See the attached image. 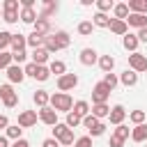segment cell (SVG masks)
<instances>
[{
  "label": "cell",
  "mask_w": 147,
  "mask_h": 147,
  "mask_svg": "<svg viewBox=\"0 0 147 147\" xmlns=\"http://www.w3.org/2000/svg\"><path fill=\"white\" fill-rule=\"evenodd\" d=\"M32 99H34V103H37V106H39V108H46V106H48V103H51V94H48V92H46V90H37V92H34V96H32Z\"/></svg>",
  "instance_id": "ac0fdd59"
},
{
  "label": "cell",
  "mask_w": 147,
  "mask_h": 147,
  "mask_svg": "<svg viewBox=\"0 0 147 147\" xmlns=\"http://www.w3.org/2000/svg\"><path fill=\"white\" fill-rule=\"evenodd\" d=\"M129 67L136 71V74H140V71H147V57L142 55V53H131L129 55Z\"/></svg>",
  "instance_id": "5b68a950"
},
{
  "label": "cell",
  "mask_w": 147,
  "mask_h": 147,
  "mask_svg": "<svg viewBox=\"0 0 147 147\" xmlns=\"http://www.w3.org/2000/svg\"><path fill=\"white\" fill-rule=\"evenodd\" d=\"M99 122H101V119H96V117H94V115H92V113H90V115H87V117H83V126H85V129H87V131H92V129H94V126H96V124H99Z\"/></svg>",
  "instance_id": "ab89813d"
},
{
  "label": "cell",
  "mask_w": 147,
  "mask_h": 147,
  "mask_svg": "<svg viewBox=\"0 0 147 147\" xmlns=\"http://www.w3.org/2000/svg\"><path fill=\"white\" fill-rule=\"evenodd\" d=\"M126 25H133V28H138V30L147 28V14H129Z\"/></svg>",
  "instance_id": "7c38bea8"
},
{
  "label": "cell",
  "mask_w": 147,
  "mask_h": 147,
  "mask_svg": "<svg viewBox=\"0 0 147 147\" xmlns=\"http://www.w3.org/2000/svg\"><path fill=\"white\" fill-rule=\"evenodd\" d=\"M90 113H92L96 119H103V117H108V115H110V108H108V103H96V106H92V108H90Z\"/></svg>",
  "instance_id": "d6986e66"
},
{
  "label": "cell",
  "mask_w": 147,
  "mask_h": 147,
  "mask_svg": "<svg viewBox=\"0 0 147 147\" xmlns=\"http://www.w3.org/2000/svg\"><path fill=\"white\" fill-rule=\"evenodd\" d=\"M7 46H11V32H5V30H0V53H2Z\"/></svg>",
  "instance_id": "74e56055"
},
{
  "label": "cell",
  "mask_w": 147,
  "mask_h": 147,
  "mask_svg": "<svg viewBox=\"0 0 147 147\" xmlns=\"http://www.w3.org/2000/svg\"><path fill=\"white\" fill-rule=\"evenodd\" d=\"M37 124V110H23L18 113V126L21 129H30Z\"/></svg>",
  "instance_id": "52a82bcc"
},
{
  "label": "cell",
  "mask_w": 147,
  "mask_h": 147,
  "mask_svg": "<svg viewBox=\"0 0 147 147\" xmlns=\"http://www.w3.org/2000/svg\"><path fill=\"white\" fill-rule=\"evenodd\" d=\"M131 14H147V0H129Z\"/></svg>",
  "instance_id": "ffe728a7"
},
{
  "label": "cell",
  "mask_w": 147,
  "mask_h": 147,
  "mask_svg": "<svg viewBox=\"0 0 147 147\" xmlns=\"http://www.w3.org/2000/svg\"><path fill=\"white\" fill-rule=\"evenodd\" d=\"M126 28H129L126 21H117V18L110 21V32H113V34H122V37H124V34H126Z\"/></svg>",
  "instance_id": "603a6c76"
},
{
  "label": "cell",
  "mask_w": 147,
  "mask_h": 147,
  "mask_svg": "<svg viewBox=\"0 0 147 147\" xmlns=\"http://www.w3.org/2000/svg\"><path fill=\"white\" fill-rule=\"evenodd\" d=\"M11 57H14V62H16V64H21V62H25V57H28V55H25V51H21V53H11Z\"/></svg>",
  "instance_id": "681fc988"
},
{
  "label": "cell",
  "mask_w": 147,
  "mask_h": 147,
  "mask_svg": "<svg viewBox=\"0 0 147 147\" xmlns=\"http://www.w3.org/2000/svg\"><path fill=\"white\" fill-rule=\"evenodd\" d=\"M138 41H145V44H147V28L138 30Z\"/></svg>",
  "instance_id": "f5cc1de1"
},
{
  "label": "cell",
  "mask_w": 147,
  "mask_h": 147,
  "mask_svg": "<svg viewBox=\"0 0 147 147\" xmlns=\"http://www.w3.org/2000/svg\"><path fill=\"white\" fill-rule=\"evenodd\" d=\"M103 83H106V85H108V87L113 90V87H115V85L119 83V78H117L115 74H106V76H103Z\"/></svg>",
  "instance_id": "bcb514c9"
},
{
  "label": "cell",
  "mask_w": 147,
  "mask_h": 147,
  "mask_svg": "<svg viewBox=\"0 0 147 147\" xmlns=\"http://www.w3.org/2000/svg\"><path fill=\"white\" fill-rule=\"evenodd\" d=\"M0 99H2V103L7 106V108H14L16 103H18V94L14 92V87L7 83V85H0Z\"/></svg>",
  "instance_id": "277c9868"
},
{
  "label": "cell",
  "mask_w": 147,
  "mask_h": 147,
  "mask_svg": "<svg viewBox=\"0 0 147 147\" xmlns=\"http://www.w3.org/2000/svg\"><path fill=\"white\" fill-rule=\"evenodd\" d=\"M37 69H39V64H34V62H28L25 64V76H30V78H37Z\"/></svg>",
  "instance_id": "f6af8a7d"
},
{
  "label": "cell",
  "mask_w": 147,
  "mask_h": 147,
  "mask_svg": "<svg viewBox=\"0 0 147 147\" xmlns=\"http://www.w3.org/2000/svg\"><path fill=\"white\" fill-rule=\"evenodd\" d=\"M64 124H67V126L74 131L76 126H80V124H83V117H78V115L71 110V113H67V122H64Z\"/></svg>",
  "instance_id": "d6a6232c"
},
{
  "label": "cell",
  "mask_w": 147,
  "mask_h": 147,
  "mask_svg": "<svg viewBox=\"0 0 147 147\" xmlns=\"http://www.w3.org/2000/svg\"><path fill=\"white\" fill-rule=\"evenodd\" d=\"M122 44H124V48H126V51L136 53V48H138V44H140V41H138V34H129V32H126V34H124V41H122Z\"/></svg>",
  "instance_id": "cb8c5ba5"
},
{
  "label": "cell",
  "mask_w": 147,
  "mask_h": 147,
  "mask_svg": "<svg viewBox=\"0 0 147 147\" xmlns=\"http://www.w3.org/2000/svg\"><path fill=\"white\" fill-rule=\"evenodd\" d=\"M131 140L133 142H145L147 140V124H138L131 129Z\"/></svg>",
  "instance_id": "4fadbf2b"
},
{
  "label": "cell",
  "mask_w": 147,
  "mask_h": 147,
  "mask_svg": "<svg viewBox=\"0 0 147 147\" xmlns=\"http://www.w3.org/2000/svg\"><path fill=\"white\" fill-rule=\"evenodd\" d=\"M113 11H115V18H117V21H126V18H129V14H131V11H129V5H124V2L115 5V9H113Z\"/></svg>",
  "instance_id": "4316f807"
},
{
  "label": "cell",
  "mask_w": 147,
  "mask_h": 147,
  "mask_svg": "<svg viewBox=\"0 0 147 147\" xmlns=\"http://www.w3.org/2000/svg\"><path fill=\"white\" fill-rule=\"evenodd\" d=\"M9 126V119H7V115H0V129H7Z\"/></svg>",
  "instance_id": "11a10c76"
},
{
  "label": "cell",
  "mask_w": 147,
  "mask_h": 147,
  "mask_svg": "<svg viewBox=\"0 0 147 147\" xmlns=\"http://www.w3.org/2000/svg\"><path fill=\"white\" fill-rule=\"evenodd\" d=\"M7 78H9V83H23L25 71L21 69V64H11V67L7 69Z\"/></svg>",
  "instance_id": "30bf717a"
},
{
  "label": "cell",
  "mask_w": 147,
  "mask_h": 147,
  "mask_svg": "<svg viewBox=\"0 0 147 147\" xmlns=\"http://www.w3.org/2000/svg\"><path fill=\"white\" fill-rule=\"evenodd\" d=\"M2 11H18V0H5Z\"/></svg>",
  "instance_id": "7bdbcfd3"
},
{
  "label": "cell",
  "mask_w": 147,
  "mask_h": 147,
  "mask_svg": "<svg viewBox=\"0 0 147 147\" xmlns=\"http://www.w3.org/2000/svg\"><path fill=\"white\" fill-rule=\"evenodd\" d=\"M48 78H51V69H48L46 64H44V67H39V69H37V80H41V83H44V80H48Z\"/></svg>",
  "instance_id": "b9f144b4"
},
{
  "label": "cell",
  "mask_w": 147,
  "mask_h": 147,
  "mask_svg": "<svg viewBox=\"0 0 147 147\" xmlns=\"http://www.w3.org/2000/svg\"><path fill=\"white\" fill-rule=\"evenodd\" d=\"M5 136H7L9 140H21V136H23V129H21L18 124H9V126L5 129Z\"/></svg>",
  "instance_id": "484cf974"
},
{
  "label": "cell",
  "mask_w": 147,
  "mask_h": 147,
  "mask_svg": "<svg viewBox=\"0 0 147 147\" xmlns=\"http://www.w3.org/2000/svg\"><path fill=\"white\" fill-rule=\"evenodd\" d=\"M25 46H28V37H23V34H11V48H14V53L25 51Z\"/></svg>",
  "instance_id": "2e32d148"
},
{
  "label": "cell",
  "mask_w": 147,
  "mask_h": 147,
  "mask_svg": "<svg viewBox=\"0 0 147 147\" xmlns=\"http://www.w3.org/2000/svg\"><path fill=\"white\" fill-rule=\"evenodd\" d=\"M51 108L57 110V113H71L74 99L67 92H55V94H51Z\"/></svg>",
  "instance_id": "6da1fadb"
},
{
  "label": "cell",
  "mask_w": 147,
  "mask_h": 147,
  "mask_svg": "<svg viewBox=\"0 0 147 147\" xmlns=\"http://www.w3.org/2000/svg\"><path fill=\"white\" fill-rule=\"evenodd\" d=\"M90 133H92V136H103V133H106V124H103V122H99Z\"/></svg>",
  "instance_id": "c3c4849f"
},
{
  "label": "cell",
  "mask_w": 147,
  "mask_h": 147,
  "mask_svg": "<svg viewBox=\"0 0 147 147\" xmlns=\"http://www.w3.org/2000/svg\"><path fill=\"white\" fill-rule=\"evenodd\" d=\"M48 69H51V74H55V76H57V78H60V76H64V74H67V64H64V62H62V60H53V62H51V64H48Z\"/></svg>",
  "instance_id": "d4e9b609"
},
{
  "label": "cell",
  "mask_w": 147,
  "mask_h": 147,
  "mask_svg": "<svg viewBox=\"0 0 147 147\" xmlns=\"http://www.w3.org/2000/svg\"><path fill=\"white\" fill-rule=\"evenodd\" d=\"M119 83H122V85H126V87H133V85L138 83V74H136L133 69H126V71H122Z\"/></svg>",
  "instance_id": "5bb4252c"
},
{
  "label": "cell",
  "mask_w": 147,
  "mask_h": 147,
  "mask_svg": "<svg viewBox=\"0 0 147 147\" xmlns=\"http://www.w3.org/2000/svg\"><path fill=\"white\" fill-rule=\"evenodd\" d=\"M74 113H76L78 117H87V115H90V103H87V101H76V103H74Z\"/></svg>",
  "instance_id": "4dcf8cb0"
},
{
  "label": "cell",
  "mask_w": 147,
  "mask_h": 147,
  "mask_svg": "<svg viewBox=\"0 0 147 147\" xmlns=\"http://www.w3.org/2000/svg\"><path fill=\"white\" fill-rule=\"evenodd\" d=\"M94 62H99V57H96V51H94V48H83V51H80V64H85V67H92Z\"/></svg>",
  "instance_id": "8fae6325"
},
{
  "label": "cell",
  "mask_w": 147,
  "mask_h": 147,
  "mask_svg": "<svg viewBox=\"0 0 147 147\" xmlns=\"http://www.w3.org/2000/svg\"><path fill=\"white\" fill-rule=\"evenodd\" d=\"M48 55H51V53H48L46 48H34V51H32V62L39 64V67H44V64L48 62Z\"/></svg>",
  "instance_id": "9a60e30c"
},
{
  "label": "cell",
  "mask_w": 147,
  "mask_h": 147,
  "mask_svg": "<svg viewBox=\"0 0 147 147\" xmlns=\"http://www.w3.org/2000/svg\"><path fill=\"white\" fill-rule=\"evenodd\" d=\"M129 119L138 126V124H145V119H147V115H145V110H131L129 113Z\"/></svg>",
  "instance_id": "836d02e7"
},
{
  "label": "cell",
  "mask_w": 147,
  "mask_h": 147,
  "mask_svg": "<svg viewBox=\"0 0 147 147\" xmlns=\"http://www.w3.org/2000/svg\"><path fill=\"white\" fill-rule=\"evenodd\" d=\"M53 37H55V41H57V46H60V48H69V44H71V37H69V34H67L64 30L55 32Z\"/></svg>",
  "instance_id": "f546056e"
},
{
  "label": "cell",
  "mask_w": 147,
  "mask_h": 147,
  "mask_svg": "<svg viewBox=\"0 0 147 147\" xmlns=\"http://www.w3.org/2000/svg\"><path fill=\"white\" fill-rule=\"evenodd\" d=\"M48 30H51V23H48V18H37L34 21V32H39V34H48Z\"/></svg>",
  "instance_id": "f1b7e54d"
},
{
  "label": "cell",
  "mask_w": 147,
  "mask_h": 147,
  "mask_svg": "<svg viewBox=\"0 0 147 147\" xmlns=\"http://www.w3.org/2000/svg\"><path fill=\"white\" fill-rule=\"evenodd\" d=\"M28 46H32V48H44V34H39V32L32 30V34H28Z\"/></svg>",
  "instance_id": "83f0119b"
},
{
  "label": "cell",
  "mask_w": 147,
  "mask_h": 147,
  "mask_svg": "<svg viewBox=\"0 0 147 147\" xmlns=\"http://www.w3.org/2000/svg\"><path fill=\"white\" fill-rule=\"evenodd\" d=\"M39 119H41L44 124H48V126H55V124H57V110H53L51 106L39 108Z\"/></svg>",
  "instance_id": "ba28073f"
},
{
  "label": "cell",
  "mask_w": 147,
  "mask_h": 147,
  "mask_svg": "<svg viewBox=\"0 0 147 147\" xmlns=\"http://www.w3.org/2000/svg\"><path fill=\"white\" fill-rule=\"evenodd\" d=\"M78 85V76L76 74H64L57 78V90L60 92H67V90H74Z\"/></svg>",
  "instance_id": "8992f818"
},
{
  "label": "cell",
  "mask_w": 147,
  "mask_h": 147,
  "mask_svg": "<svg viewBox=\"0 0 147 147\" xmlns=\"http://www.w3.org/2000/svg\"><path fill=\"white\" fill-rule=\"evenodd\" d=\"M124 117H126V110H124V106H113L110 108V115H108V119H110V124H115V126H119L122 122H124Z\"/></svg>",
  "instance_id": "9c48e42d"
},
{
  "label": "cell",
  "mask_w": 147,
  "mask_h": 147,
  "mask_svg": "<svg viewBox=\"0 0 147 147\" xmlns=\"http://www.w3.org/2000/svg\"><path fill=\"white\" fill-rule=\"evenodd\" d=\"M18 18H21L18 11H2V21H7V23H16Z\"/></svg>",
  "instance_id": "ee69618b"
},
{
  "label": "cell",
  "mask_w": 147,
  "mask_h": 147,
  "mask_svg": "<svg viewBox=\"0 0 147 147\" xmlns=\"http://www.w3.org/2000/svg\"><path fill=\"white\" fill-rule=\"evenodd\" d=\"M0 147H9V138L7 136H0Z\"/></svg>",
  "instance_id": "9f6ffc18"
},
{
  "label": "cell",
  "mask_w": 147,
  "mask_h": 147,
  "mask_svg": "<svg viewBox=\"0 0 147 147\" xmlns=\"http://www.w3.org/2000/svg\"><path fill=\"white\" fill-rule=\"evenodd\" d=\"M41 147H60V142H57L55 138H46V140L41 142Z\"/></svg>",
  "instance_id": "f907efd6"
},
{
  "label": "cell",
  "mask_w": 147,
  "mask_h": 147,
  "mask_svg": "<svg viewBox=\"0 0 147 147\" xmlns=\"http://www.w3.org/2000/svg\"><path fill=\"white\" fill-rule=\"evenodd\" d=\"M57 11V2H53V0H46L44 2V7H41V11H39V18H48L51 14H55Z\"/></svg>",
  "instance_id": "7402d4cb"
},
{
  "label": "cell",
  "mask_w": 147,
  "mask_h": 147,
  "mask_svg": "<svg viewBox=\"0 0 147 147\" xmlns=\"http://www.w3.org/2000/svg\"><path fill=\"white\" fill-rule=\"evenodd\" d=\"M110 147H124V140H119V138L110 136Z\"/></svg>",
  "instance_id": "816d5d0a"
},
{
  "label": "cell",
  "mask_w": 147,
  "mask_h": 147,
  "mask_svg": "<svg viewBox=\"0 0 147 147\" xmlns=\"http://www.w3.org/2000/svg\"><path fill=\"white\" fill-rule=\"evenodd\" d=\"M110 16H106V14H101V11H96L94 16H92V23H94V28H110Z\"/></svg>",
  "instance_id": "44dd1931"
},
{
  "label": "cell",
  "mask_w": 147,
  "mask_h": 147,
  "mask_svg": "<svg viewBox=\"0 0 147 147\" xmlns=\"http://www.w3.org/2000/svg\"><path fill=\"white\" fill-rule=\"evenodd\" d=\"M96 9H99L101 14H106V11L115 9V2H113V0H99V2H96Z\"/></svg>",
  "instance_id": "f35d334b"
},
{
  "label": "cell",
  "mask_w": 147,
  "mask_h": 147,
  "mask_svg": "<svg viewBox=\"0 0 147 147\" xmlns=\"http://www.w3.org/2000/svg\"><path fill=\"white\" fill-rule=\"evenodd\" d=\"M44 48H46L48 53L60 51V46H57V41H55V37H53V34H51V37H44Z\"/></svg>",
  "instance_id": "d590c367"
},
{
  "label": "cell",
  "mask_w": 147,
  "mask_h": 147,
  "mask_svg": "<svg viewBox=\"0 0 147 147\" xmlns=\"http://www.w3.org/2000/svg\"><path fill=\"white\" fill-rule=\"evenodd\" d=\"M0 16H2V9H0Z\"/></svg>",
  "instance_id": "6f0895ef"
},
{
  "label": "cell",
  "mask_w": 147,
  "mask_h": 147,
  "mask_svg": "<svg viewBox=\"0 0 147 147\" xmlns=\"http://www.w3.org/2000/svg\"><path fill=\"white\" fill-rule=\"evenodd\" d=\"M110 87L101 80V83H96L94 87H92V106H96V103H106L108 101V96H110Z\"/></svg>",
  "instance_id": "3957f363"
},
{
  "label": "cell",
  "mask_w": 147,
  "mask_h": 147,
  "mask_svg": "<svg viewBox=\"0 0 147 147\" xmlns=\"http://www.w3.org/2000/svg\"><path fill=\"white\" fill-rule=\"evenodd\" d=\"M11 147H30V142L25 140V138H21V140H14V145Z\"/></svg>",
  "instance_id": "db71d44e"
},
{
  "label": "cell",
  "mask_w": 147,
  "mask_h": 147,
  "mask_svg": "<svg viewBox=\"0 0 147 147\" xmlns=\"http://www.w3.org/2000/svg\"><path fill=\"white\" fill-rule=\"evenodd\" d=\"M115 138H119V140H126L129 136H131V131H129V126H124V124H119L117 129H115V133H113Z\"/></svg>",
  "instance_id": "60d3db41"
},
{
  "label": "cell",
  "mask_w": 147,
  "mask_h": 147,
  "mask_svg": "<svg viewBox=\"0 0 147 147\" xmlns=\"http://www.w3.org/2000/svg\"><path fill=\"white\" fill-rule=\"evenodd\" d=\"M11 62H14V57H11V53H7V51H2V53H0V69H9V67H11Z\"/></svg>",
  "instance_id": "8d00e7d4"
},
{
  "label": "cell",
  "mask_w": 147,
  "mask_h": 147,
  "mask_svg": "<svg viewBox=\"0 0 147 147\" xmlns=\"http://www.w3.org/2000/svg\"><path fill=\"white\" fill-rule=\"evenodd\" d=\"M74 147H92V138L90 136H83V138H78L74 142Z\"/></svg>",
  "instance_id": "7dc6e473"
},
{
  "label": "cell",
  "mask_w": 147,
  "mask_h": 147,
  "mask_svg": "<svg viewBox=\"0 0 147 147\" xmlns=\"http://www.w3.org/2000/svg\"><path fill=\"white\" fill-rule=\"evenodd\" d=\"M37 18H39V14H37L34 9H21V21H23V23H32V25H34Z\"/></svg>",
  "instance_id": "1f68e13d"
},
{
  "label": "cell",
  "mask_w": 147,
  "mask_h": 147,
  "mask_svg": "<svg viewBox=\"0 0 147 147\" xmlns=\"http://www.w3.org/2000/svg\"><path fill=\"white\" fill-rule=\"evenodd\" d=\"M53 138L60 142V145H64V147H71L76 140H74V131L67 126V124H55L53 126Z\"/></svg>",
  "instance_id": "7a4b0ae2"
},
{
  "label": "cell",
  "mask_w": 147,
  "mask_h": 147,
  "mask_svg": "<svg viewBox=\"0 0 147 147\" xmlns=\"http://www.w3.org/2000/svg\"><path fill=\"white\" fill-rule=\"evenodd\" d=\"M92 30H94V23L92 21H80L78 23V34L87 37V34H92Z\"/></svg>",
  "instance_id": "e575fe53"
},
{
  "label": "cell",
  "mask_w": 147,
  "mask_h": 147,
  "mask_svg": "<svg viewBox=\"0 0 147 147\" xmlns=\"http://www.w3.org/2000/svg\"><path fill=\"white\" fill-rule=\"evenodd\" d=\"M99 67L103 74H113V67H115V57L113 55H101L99 57Z\"/></svg>",
  "instance_id": "e0dca14e"
}]
</instances>
